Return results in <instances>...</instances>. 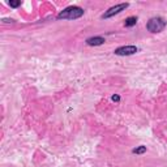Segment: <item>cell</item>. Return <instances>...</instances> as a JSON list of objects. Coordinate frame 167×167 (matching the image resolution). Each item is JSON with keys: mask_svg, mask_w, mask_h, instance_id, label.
Here are the masks:
<instances>
[{"mask_svg": "<svg viewBox=\"0 0 167 167\" xmlns=\"http://www.w3.org/2000/svg\"><path fill=\"white\" fill-rule=\"evenodd\" d=\"M84 13H85V11L82 8L77 7V5H71V7H67L65 9L59 12L56 19L57 20H77L80 17H82Z\"/></svg>", "mask_w": 167, "mask_h": 167, "instance_id": "6da1fadb", "label": "cell"}, {"mask_svg": "<svg viewBox=\"0 0 167 167\" xmlns=\"http://www.w3.org/2000/svg\"><path fill=\"white\" fill-rule=\"evenodd\" d=\"M166 25H167L166 20L161 16H157V17H151L146 22V29L150 33H161L166 28Z\"/></svg>", "mask_w": 167, "mask_h": 167, "instance_id": "7a4b0ae2", "label": "cell"}, {"mask_svg": "<svg viewBox=\"0 0 167 167\" xmlns=\"http://www.w3.org/2000/svg\"><path fill=\"white\" fill-rule=\"evenodd\" d=\"M128 7H129V3H120V4L114 5V7L108 8V9L102 14V19H110V17H114L115 14H119L120 12L125 11Z\"/></svg>", "mask_w": 167, "mask_h": 167, "instance_id": "3957f363", "label": "cell"}, {"mask_svg": "<svg viewBox=\"0 0 167 167\" xmlns=\"http://www.w3.org/2000/svg\"><path fill=\"white\" fill-rule=\"evenodd\" d=\"M138 51V48L133 44H129V46H120L118 48H115L114 54L118 56H129V55H135Z\"/></svg>", "mask_w": 167, "mask_h": 167, "instance_id": "277c9868", "label": "cell"}, {"mask_svg": "<svg viewBox=\"0 0 167 167\" xmlns=\"http://www.w3.org/2000/svg\"><path fill=\"white\" fill-rule=\"evenodd\" d=\"M105 38L103 37H90L86 39V44L87 46H101L105 43Z\"/></svg>", "mask_w": 167, "mask_h": 167, "instance_id": "5b68a950", "label": "cell"}, {"mask_svg": "<svg viewBox=\"0 0 167 167\" xmlns=\"http://www.w3.org/2000/svg\"><path fill=\"white\" fill-rule=\"evenodd\" d=\"M137 17L136 16H130L128 19H125V22H124V26L125 28H132V26H135L136 24H137Z\"/></svg>", "mask_w": 167, "mask_h": 167, "instance_id": "8992f818", "label": "cell"}, {"mask_svg": "<svg viewBox=\"0 0 167 167\" xmlns=\"http://www.w3.org/2000/svg\"><path fill=\"white\" fill-rule=\"evenodd\" d=\"M132 153L133 154H144V153H146V146H144V145H140V146H137V148H135L132 150Z\"/></svg>", "mask_w": 167, "mask_h": 167, "instance_id": "52a82bcc", "label": "cell"}, {"mask_svg": "<svg viewBox=\"0 0 167 167\" xmlns=\"http://www.w3.org/2000/svg\"><path fill=\"white\" fill-rule=\"evenodd\" d=\"M9 5L12 8H17V7H20V5H21V1H12V0H11Z\"/></svg>", "mask_w": 167, "mask_h": 167, "instance_id": "ba28073f", "label": "cell"}, {"mask_svg": "<svg viewBox=\"0 0 167 167\" xmlns=\"http://www.w3.org/2000/svg\"><path fill=\"white\" fill-rule=\"evenodd\" d=\"M111 99H112L114 102H120V95L115 94V95H112V97H111Z\"/></svg>", "mask_w": 167, "mask_h": 167, "instance_id": "9c48e42d", "label": "cell"}]
</instances>
